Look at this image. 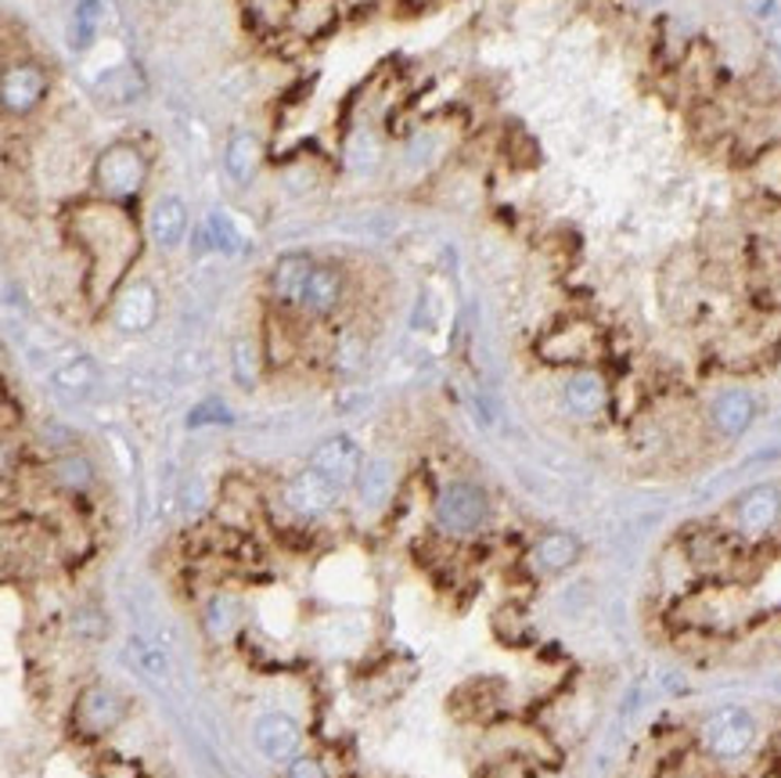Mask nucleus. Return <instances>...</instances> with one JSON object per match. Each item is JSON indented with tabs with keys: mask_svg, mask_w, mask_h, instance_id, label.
I'll use <instances>...</instances> for the list:
<instances>
[{
	"mask_svg": "<svg viewBox=\"0 0 781 778\" xmlns=\"http://www.w3.org/2000/svg\"><path fill=\"white\" fill-rule=\"evenodd\" d=\"M188 224H191L188 206L176 195L159 199L152 213H148V235H152L159 249H176L188 238Z\"/></svg>",
	"mask_w": 781,
	"mask_h": 778,
	"instance_id": "obj_17",
	"label": "nucleus"
},
{
	"mask_svg": "<svg viewBox=\"0 0 781 778\" xmlns=\"http://www.w3.org/2000/svg\"><path fill=\"white\" fill-rule=\"evenodd\" d=\"M357 490H361V501L364 504H382V501H386L393 494V469H389V461H382V458L364 461Z\"/></svg>",
	"mask_w": 781,
	"mask_h": 778,
	"instance_id": "obj_24",
	"label": "nucleus"
},
{
	"mask_svg": "<svg viewBox=\"0 0 781 778\" xmlns=\"http://www.w3.org/2000/svg\"><path fill=\"white\" fill-rule=\"evenodd\" d=\"M51 90V76L40 70L36 62L8 65L4 79H0V102H4L8 116H30L33 108L44 105Z\"/></svg>",
	"mask_w": 781,
	"mask_h": 778,
	"instance_id": "obj_5",
	"label": "nucleus"
},
{
	"mask_svg": "<svg viewBox=\"0 0 781 778\" xmlns=\"http://www.w3.org/2000/svg\"><path fill=\"white\" fill-rule=\"evenodd\" d=\"M634 4H641V8H660L663 0H634Z\"/></svg>",
	"mask_w": 781,
	"mask_h": 778,
	"instance_id": "obj_33",
	"label": "nucleus"
},
{
	"mask_svg": "<svg viewBox=\"0 0 781 778\" xmlns=\"http://www.w3.org/2000/svg\"><path fill=\"white\" fill-rule=\"evenodd\" d=\"M342 296H346V278L335 264H313L303 299H299V310L307 318H332V313L342 307Z\"/></svg>",
	"mask_w": 781,
	"mask_h": 778,
	"instance_id": "obj_12",
	"label": "nucleus"
},
{
	"mask_svg": "<svg viewBox=\"0 0 781 778\" xmlns=\"http://www.w3.org/2000/svg\"><path fill=\"white\" fill-rule=\"evenodd\" d=\"M752 177L771 199H781V145H771L767 152L752 162Z\"/></svg>",
	"mask_w": 781,
	"mask_h": 778,
	"instance_id": "obj_26",
	"label": "nucleus"
},
{
	"mask_svg": "<svg viewBox=\"0 0 781 778\" xmlns=\"http://www.w3.org/2000/svg\"><path fill=\"white\" fill-rule=\"evenodd\" d=\"M127 717V700L113 689V685H90L76 703V721L79 728L90 735H105L113 732L119 721Z\"/></svg>",
	"mask_w": 781,
	"mask_h": 778,
	"instance_id": "obj_10",
	"label": "nucleus"
},
{
	"mask_svg": "<svg viewBox=\"0 0 781 778\" xmlns=\"http://www.w3.org/2000/svg\"><path fill=\"white\" fill-rule=\"evenodd\" d=\"M202 627L213 641H227L242 627V603L235 595L216 592L202 609Z\"/></svg>",
	"mask_w": 781,
	"mask_h": 778,
	"instance_id": "obj_20",
	"label": "nucleus"
},
{
	"mask_svg": "<svg viewBox=\"0 0 781 778\" xmlns=\"http://www.w3.org/2000/svg\"><path fill=\"white\" fill-rule=\"evenodd\" d=\"M285 778H324V768L318 757H296L289 764V775Z\"/></svg>",
	"mask_w": 781,
	"mask_h": 778,
	"instance_id": "obj_32",
	"label": "nucleus"
},
{
	"mask_svg": "<svg viewBox=\"0 0 781 778\" xmlns=\"http://www.w3.org/2000/svg\"><path fill=\"white\" fill-rule=\"evenodd\" d=\"M580 552H584V544L577 534H569V530H547V534H541L537 541H533V566H537L541 573H547V577H555V573H566L580 563Z\"/></svg>",
	"mask_w": 781,
	"mask_h": 778,
	"instance_id": "obj_16",
	"label": "nucleus"
},
{
	"mask_svg": "<svg viewBox=\"0 0 781 778\" xmlns=\"http://www.w3.org/2000/svg\"><path fill=\"white\" fill-rule=\"evenodd\" d=\"M259 162H264V145L253 130H235L231 134V141L224 148V170L235 184H249Z\"/></svg>",
	"mask_w": 781,
	"mask_h": 778,
	"instance_id": "obj_19",
	"label": "nucleus"
},
{
	"mask_svg": "<svg viewBox=\"0 0 781 778\" xmlns=\"http://www.w3.org/2000/svg\"><path fill=\"white\" fill-rule=\"evenodd\" d=\"M54 386H58L62 393H73V397H84V393L98 386V364H94L90 358L68 361L54 372Z\"/></svg>",
	"mask_w": 781,
	"mask_h": 778,
	"instance_id": "obj_23",
	"label": "nucleus"
},
{
	"mask_svg": "<svg viewBox=\"0 0 781 778\" xmlns=\"http://www.w3.org/2000/svg\"><path fill=\"white\" fill-rule=\"evenodd\" d=\"M113 318L122 332H145L152 329L159 318V292L156 285L148 281H130L122 285L116 303H113Z\"/></svg>",
	"mask_w": 781,
	"mask_h": 778,
	"instance_id": "obj_13",
	"label": "nucleus"
},
{
	"mask_svg": "<svg viewBox=\"0 0 781 778\" xmlns=\"http://www.w3.org/2000/svg\"><path fill=\"white\" fill-rule=\"evenodd\" d=\"M378 159H382V148H378V141L372 138V134H357V138L350 141L346 162L353 170H372V167H378Z\"/></svg>",
	"mask_w": 781,
	"mask_h": 778,
	"instance_id": "obj_29",
	"label": "nucleus"
},
{
	"mask_svg": "<svg viewBox=\"0 0 781 778\" xmlns=\"http://www.w3.org/2000/svg\"><path fill=\"white\" fill-rule=\"evenodd\" d=\"M709 422H714V429L720 436H728V440H735V436H746L749 426L757 422V397H752L749 390H724L714 397V404H709Z\"/></svg>",
	"mask_w": 781,
	"mask_h": 778,
	"instance_id": "obj_14",
	"label": "nucleus"
},
{
	"mask_svg": "<svg viewBox=\"0 0 781 778\" xmlns=\"http://www.w3.org/2000/svg\"><path fill=\"white\" fill-rule=\"evenodd\" d=\"M231 358H235V379H238V386H256V379H259V353H256V343L253 339H238L235 350H231Z\"/></svg>",
	"mask_w": 781,
	"mask_h": 778,
	"instance_id": "obj_28",
	"label": "nucleus"
},
{
	"mask_svg": "<svg viewBox=\"0 0 781 778\" xmlns=\"http://www.w3.org/2000/svg\"><path fill=\"white\" fill-rule=\"evenodd\" d=\"M561 407H566L573 418H584V422L598 418L609 407V382L601 379V372H595V367H580V372H573L561 382Z\"/></svg>",
	"mask_w": 781,
	"mask_h": 778,
	"instance_id": "obj_9",
	"label": "nucleus"
},
{
	"mask_svg": "<svg viewBox=\"0 0 781 778\" xmlns=\"http://www.w3.org/2000/svg\"><path fill=\"white\" fill-rule=\"evenodd\" d=\"M205 235H210V245L216 253L235 256L242 249V235L235 231V224H231L227 213H210V221H205Z\"/></svg>",
	"mask_w": 781,
	"mask_h": 778,
	"instance_id": "obj_27",
	"label": "nucleus"
},
{
	"mask_svg": "<svg viewBox=\"0 0 781 778\" xmlns=\"http://www.w3.org/2000/svg\"><path fill=\"white\" fill-rule=\"evenodd\" d=\"M310 466L318 469L324 480H332L339 490H350V487H357V480H361L364 455H361V447L350 440V436H328V440H321L318 447H313Z\"/></svg>",
	"mask_w": 781,
	"mask_h": 778,
	"instance_id": "obj_6",
	"label": "nucleus"
},
{
	"mask_svg": "<svg viewBox=\"0 0 781 778\" xmlns=\"http://www.w3.org/2000/svg\"><path fill=\"white\" fill-rule=\"evenodd\" d=\"M735 526L742 530L746 537H760L767 530H774L781 519V490L774 483L749 487L742 498L735 501Z\"/></svg>",
	"mask_w": 781,
	"mask_h": 778,
	"instance_id": "obj_8",
	"label": "nucleus"
},
{
	"mask_svg": "<svg viewBox=\"0 0 781 778\" xmlns=\"http://www.w3.org/2000/svg\"><path fill=\"white\" fill-rule=\"evenodd\" d=\"M90 181L101 199L119 202V206H130L148 184V156L133 141L108 145L105 152L94 159Z\"/></svg>",
	"mask_w": 781,
	"mask_h": 778,
	"instance_id": "obj_2",
	"label": "nucleus"
},
{
	"mask_svg": "<svg viewBox=\"0 0 781 778\" xmlns=\"http://www.w3.org/2000/svg\"><path fill=\"white\" fill-rule=\"evenodd\" d=\"M436 526L450 537H472L490 523V498L479 483L454 480L447 483L432 501Z\"/></svg>",
	"mask_w": 781,
	"mask_h": 778,
	"instance_id": "obj_3",
	"label": "nucleus"
},
{
	"mask_svg": "<svg viewBox=\"0 0 781 778\" xmlns=\"http://www.w3.org/2000/svg\"><path fill=\"white\" fill-rule=\"evenodd\" d=\"M339 494H342V490L332 480H324V476L313 466H307L303 472H296L292 480L285 483V504H289V509L296 515H303V519L324 515L335 504Z\"/></svg>",
	"mask_w": 781,
	"mask_h": 778,
	"instance_id": "obj_7",
	"label": "nucleus"
},
{
	"mask_svg": "<svg viewBox=\"0 0 781 778\" xmlns=\"http://www.w3.org/2000/svg\"><path fill=\"white\" fill-rule=\"evenodd\" d=\"M68 235L90 259V299L105 303L108 296L122 289V278H127L137 249H141V235H137L130 210L101 195L84 199L68 210Z\"/></svg>",
	"mask_w": 781,
	"mask_h": 778,
	"instance_id": "obj_1",
	"label": "nucleus"
},
{
	"mask_svg": "<svg viewBox=\"0 0 781 778\" xmlns=\"http://www.w3.org/2000/svg\"><path fill=\"white\" fill-rule=\"evenodd\" d=\"M313 259L310 253H285L278 264L270 267V296L278 307H296L299 310V299H303V289H307V278L313 270Z\"/></svg>",
	"mask_w": 781,
	"mask_h": 778,
	"instance_id": "obj_15",
	"label": "nucleus"
},
{
	"mask_svg": "<svg viewBox=\"0 0 781 778\" xmlns=\"http://www.w3.org/2000/svg\"><path fill=\"white\" fill-rule=\"evenodd\" d=\"M94 94H98V102H105V105H116V108L130 105L133 98H141L145 94V76H141V70H133V65H119V70L105 73L98 79Z\"/></svg>",
	"mask_w": 781,
	"mask_h": 778,
	"instance_id": "obj_21",
	"label": "nucleus"
},
{
	"mask_svg": "<svg viewBox=\"0 0 781 778\" xmlns=\"http://www.w3.org/2000/svg\"><path fill=\"white\" fill-rule=\"evenodd\" d=\"M51 483L65 490V494H87V490L98 483V472H94V461L84 450L68 447V450H58L51 461Z\"/></svg>",
	"mask_w": 781,
	"mask_h": 778,
	"instance_id": "obj_18",
	"label": "nucleus"
},
{
	"mask_svg": "<svg viewBox=\"0 0 781 778\" xmlns=\"http://www.w3.org/2000/svg\"><path fill=\"white\" fill-rule=\"evenodd\" d=\"M760 22H763L767 40H771V47L781 54V11H778L774 0H763L760 4Z\"/></svg>",
	"mask_w": 781,
	"mask_h": 778,
	"instance_id": "obj_30",
	"label": "nucleus"
},
{
	"mask_svg": "<svg viewBox=\"0 0 781 778\" xmlns=\"http://www.w3.org/2000/svg\"><path fill=\"white\" fill-rule=\"evenodd\" d=\"M760 725L746 706H717L714 714L703 721V746L717 760H738L746 757L752 743H757Z\"/></svg>",
	"mask_w": 781,
	"mask_h": 778,
	"instance_id": "obj_4",
	"label": "nucleus"
},
{
	"mask_svg": "<svg viewBox=\"0 0 781 778\" xmlns=\"http://www.w3.org/2000/svg\"><path fill=\"white\" fill-rule=\"evenodd\" d=\"M256 749L264 754L270 764H285V760H296V749H299V721L289 717V714H281V710H270V714H264L256 721Z\"/></svg>",
	"mask_w": 781,
	"mask_h": 778,
	"instance_id": "obj_11",
	"label": "nucleus"
},
{
	"mask_svg": "<svg viewBox=\"0 0 781 778\" xmlns=\"http://www.w3.org/2000/svg\"><path fill=\"white\" fill-rule=\"evenodd\" d=\"M205 422H231L227 407H224L221 401H205L202 407H195V412L188 415V426H191V429L205 426Z\"/></svg>",
	"mask_w": 781,
	"mask_h": 778,
	"instance_id": "obj_31",
	"label": "nucleus"
},
{
	"mask_svg": "<svg viewBox=\"0 0 781 778\" xmlns=\"http://www.w3.org/2000/svg\"><path fill=\"white\" fill-rule=\"evenodd\" d=\"M101 15H105L101 0H79L73 11V25H68V44L76 51H87L101 33Z\"/></svg>",
	"mask_w": 781,
	"mask_h": 778,
	"instance_id": "obj_22",
	"label": "nucleus"
},
{
	"mask_svg": "<svg viewBox=\"0 0 781 778\" xmlns=\"http://www.w3.org/2000/svg\"><path fill=\"white\" fill-rule=\"evenodd\" d=\"M292 22L303 36H321L335 22V0H303L292 11Z\"/></svg>",
	"mask_w": 781,
	"mask_h": 778,
	"instance_id": "obj_25",
	"label": "nucleus"
}]
</instances>
